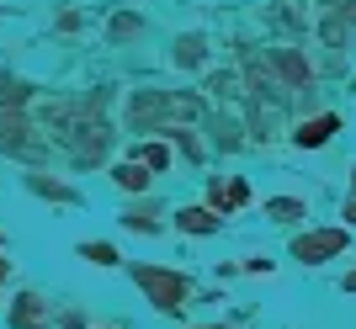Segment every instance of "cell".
Listing matches in <instances>:
<instances>
[{
  "mask_svg": "<svg viewBox=\"0 0 356 329\" xmlns=\"http://www.w3.org/2000/svg\"><path fill=\"white\" fill-rule=\"evenodd\" d=\"M134 282L149 292V303H154L160 314H181L186 298H192V282L170 266H134Z\"/></svg>",
  "mask_w": 356,
  "mask_h": 329,
  "instance_id": "1",
  "label": "cell"
},
{
  "mask_svg": "<svg viewBox=\"0 0 356 329\" xmlns=\"http://www.w3.org/2000/svg\"><path fill=\"white\" fill-rule=\"evenodd\" d=\"M346 228H314V234H298L293 239V260H303V266H319V260H335V255L346 250Z\"/></svg>",
  "mask_w": 356,
  "mask_h": 329,
  "instance_id": "2",
  "label": "cell"
},
{
  "mask_svg": "<svg viewBox=\"0 0 356 329\" xmlns=\"http://www.w3.org/2000/svg\"><path fill=\"white\" fill-rule=\"evenodd\" d=\"M165 117H181V112H176V96H165V90H138L134 101H128V122H134L138 133L160 128Z\"/></svg>",
  "mask_w": 356,
  "mask_h": 329,
  "instance_id": "3",
  "label": "cell"
},
{
  "mask_svg": "<svg viewBox=\"0 0 356 329\" xmlns=\"http://www.w3.org/2000/svg\"><path fill=\"white\" fill-rule=\"evenodd\" d=\"M0 149H6V154H22V160L38 154L32 128H27V117H22V106H11V101H0Z\"/></svg>",
  "mask_w": 356,
  "mask_h": 329,
  "instance_id": "4",
  "label": "cell"
},
{
  "mask_svg": "<svg viewBox=\"0 0 356 329\" xmlns=\"http://www.w3.org/2000/svg\"><path fill=\"white\" fill-rule=\"evenodd\" d=\"M335 133H341V117H335V112H319V117L298 122L293 144H298V149H325V144H330Z\"/></svg>",
  "mask_w": 356,
  "mask_h": 329,
  "instance_id": "5",
  "label": "cell"
},
{
  "mask_svg": "<svg viewBox=\"0 0 356 329\" xmlns=\"http://www.w3.org/2000/svg\"><path fill=\"white\" fill-rule=\"evenodd\" d=\"M54 324V308H48L38 292H22V298L11 303V329H48Z\"/></svg>",
  "mask_w": 356,
  "mask_h": 329,
  "instance_id": "6",
  "label": "cell"
},
{
  "mask_svg": "<svg viewBox=\"0 0 356 329\" xmlns=\"http://www.w3.org/2000/svg\"><path fill=\"white\" fill-rule=\"evenodd\" d=\"M208 202H213V212H234V208L250 202V186H245V180H213Z\"/></svg>",
  "mask_w": 356,
  "mask_h": 329,
  "instance_id": "7",
  "label": "cell"
},
{
  "mask_svg": "<svg viewBox=\"0 0 356 329\" xmlns=\"http://www.w3.org/2000/svg\"><path fill=\"white\" fill-rule=\"evenodd\" d=\"M176 223L186 228V234H197V239H202V234H218V212H213V208H181Z\"/></svg>",
  "mask_w": 356,
  "mask_h": 329,
  "instance_id": "8",
  "label": "cell"
},
{
  "mask_svg": "<svg viewBox=\"0 0 356 329\" xmlns=\"http://www.w3.org/2000/svg\"><path fill=\"white\" fill-rule=\"evenodd\" d=\"M202 59H208V37H202V32H186V37H176V64H181V69H197Z\"/></svg>",
  "mask_w": 356,
  "mask_h": 329,
  "instance_id": "9",
  "label": "cell"
},
{
  "mask_svg": "<svg viewBox=\"0 0 356 329\" xmlns=\"http://www.w3.org/2000/svg\"><path fill=\"white\" fill-rule=\"evenodd\" d=\"M112 180H118L122 192H149V180H154V176H149V164H138V160H122L118 170H112Z\"/></svg>",
  "mask_w": 356,
  "mask_h": 329,
  "instance_id": "10",
  "label": "cell"
},
{
  "mask_svg": "<svg viewBox=\"0 0 356 329\" xmlns=\"http://www.w3.org/2000/svg\"><path fill=\"white\" fill-rule=\"evenodd\" d=\"M266 218H277V223H298V218H309V208H303L298 196H271V202H266Z\"/></svg>",
  "mask_w": 356,
  "mask_h": 329,
  "instance_id": "11",
  "label": "cell"
},
{
  "mask_svg": "<svg viewBox=\"0 0 356 329\" xmlns=\"http://www.w3.org/2000/svg\"><path fill=\"white\" fill-rule=\"evenodd\" d=\"M80 260H90V266H102V271H112V266L122 260V255L112 250V244H96V239H86V244H80Z\"/></svg>",
  "mask_w": 356,
  "mask_h": 329,
  "instance_id": "12",
  "label": "cell"
},
{
  "mask_svg": "<svg viewBox=\"0 0 356 329\" xmlns=\"http://www.w3.org/2000/svg\"><path fill=\"white\" fill-rule=\"evenodd\" d=\"M27 186H32V192H38V196H54V202H74V192H70V186H64V180H48V176H32V180H27Z\"/></svg>",
  "mask_w": 356,
  "mask_h": 329,
  "instance_id": "13",
  "label": "cell"
},
{
  "mask_svg": "<svg viewBox=\"0 0 356 329\" xmlns=\"http://www.w3.org/2000/svg\"><path fill=\"white\" fill-rule=\"evenodd\" d=\"M134 160H138V164H149V170H165V164H170V149H165V144H138Z\"/></svg>",
  "mask_w": 356,
  "mask_h": 329,
  "instance_id": "14",
  "label": "cell"
},
{
  "mask_svg": "<svg viewBox=\"0 0 356 329\" xmlns=\"http://www.w3.org/2000/svg\"><path fill=\"white\" fill-rule=\"evenodd\" d=\"M122 223H128V228H134V234H160V218H154V212H138V208H128V212H122Z\"/></svg>",
  "mask_w": 356,
  "mask_h": 329,
  "instance_id": "15",
  "label": "cell"
},
{
  "mask_svg": "<svg viewBox=\"0 0 356 329\" xmlns=\"http://www.w3.org/2000/svg\"><path fill=\"white\" fill-rule=\"evenodd\" d=\"M134 32H138V16H118V22H112V37H118V43L134 37Z\"/></svg>",
  "mask_w": 356,
  "mask_h": 329,
  "instance_id": "16",
  "label": "cell"
},
{
  "mask_svg": "<svg viewBox=\"0 0 356 329\" xmlns=\"http://www.w3.org/2000/svg\"><path fill=\"white\" fill-rule=\"evenodd\" d=\"M346 223L356 228V196H351V202H346Z\"/></svg>",
  "mask_w": 356,
  "mask_h": 329,
  "instance_id": "17",
  "label": "cell"
},
{
  "mask_svg": "<svg viewBox=\"0 0 356 329\" xmlns=\"http://www.w3.org/2000/svg\"><path fill=\"white\" fill-rule=\"evenodd\" d=\"M6 276H11V260H6V255H0V282H6Z\"/></svg>",
  "mask_w": 356,
  "mask_h": 329,
  "instance_id": "18",
  "label": "cell"
},
{
  "mask_svg": "<svg viewBox=\"0 0 356 329\" xmlns=\"http://www.w3.org/2000/svg\"><path fill=\"white\" fill-rule=\"evenodd\" d=\"M208 329H229V324H208Z\"/></svg>",
  "mask_w": 356,
  "mask_h": 329,
  "instance_id": "19",
  "label": "cell"
},
{
  "mask_svg": "<svg viewBox=\"0 0 356 329\" xmlns=\"http://www.w3.org/2000/svg\"><path fill=\"white\" fill-rule=\"evenodd\" d=\"M351 186H356V170H351Z\"/></svg>",
  "mask_w": 356,
  "mask_h": 329,
  "instance_id": "20",
  "label": "cell"
}]
</instances>
